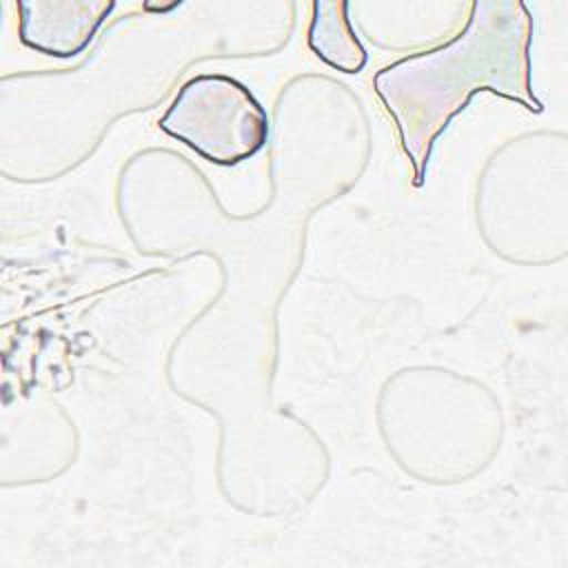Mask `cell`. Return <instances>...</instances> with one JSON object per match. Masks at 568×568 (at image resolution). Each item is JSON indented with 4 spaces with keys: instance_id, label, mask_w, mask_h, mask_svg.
<instances>
[{
    "instance_id": "cell-2",
    "label": "cell",
    "mask_w": 568,
    "mask_h": 568,
    "mask_svg": "<svg viewBox=\"0 0 568 568\" xmlns=\"http://www.w3.org/2000/svg\"><path fill=\"white\" fill-rule=\"evenodd\" d=\"M158 126L211 164L235 166L268 140V115L246 84L222 73L186 80Z\"/></svg>"
},
{
    "instance_id": "cell-4",
    "label": "cell",
    "mask_w": 568,
    "mask_h": 568,
    "mask_svg": "<svg viewBox=\"0 0 568 568\" xmlns=\"http://www.w3.org/2000/svg\"><path fill=\"white\" fill-rule=\"evenodd\" d=\"M308 47L322 62L342 73H359L368 60L348 20V2H313Z\"/></svg>"
},
{
    "instance_id": "cell-1",
    "label": "cell",
    "mask_w": 568,
    "mask_h": 568,
    "mask_svg": "<svg viewBox=\"0 0 568 568\" xmlns=\"http://www.w3.org/2000/svg\"><path fill=\"white\" fill-rule=\"evenodd\" d=\"M466 29L450 42L402 58L375 75V91L393 115L413 162L415 184L437 135L477 91H493L539 113L530 84L532 18L524 2H473Z\"/></svg>"
},
{
    "instance_id": "cell-3",
    "label": "cell",
    "mask_w": 568,
    "mask_h": 568,
    "mask_svg": "<svg viewBox=\"0 0 568 568\" xmlns=\"http://www.w3.org/2000/svg\"><path fill=\"white\" fill-rule=\"evenodd\" d=\"M115 9L106 0H20V42L51 58H75Z\"/></svg>"
}]
</instances>
